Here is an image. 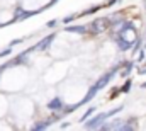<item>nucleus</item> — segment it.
<instances>
[{
	"instance_id": "obj_10",
	"label": "nucleus",
	"mask_w": 146,
	"mask_h": 131,
	"mask_svg": "<svg viewBox=\"0 0 146 131\" xmlns=\"http://www.w3.org/2000/svg\"><path fill=\"white\" fill-rule=\"evenodd\" d=\"M131 84H133V80H131V78H127V80L124 82V85L119 89V92H122V94H127V92L131 90Z\"/></svg>"
},
{
	"instance_id": "obj_6",
	"label": "nucleus",
	"mask_w": 146,
	"mask_h": 131,
	"mask_svg": "<svg viewBox=\"0 0 146 131\" xmlns=\"http://www.w3.org/2000/svg\"><path fill=\"white\" fill-rule=\"evenodd\" d=\"M63 106H65V104H63V100L58 97V96H56V97H53L49 102H48V109H49V111H61V109H63Z\"/></svg>"
},
{
	"instance_id": "obj_8",
	"label": "nucleus",
	"mask_w": 146,
	"mask_h": 131,
	"mask_svg": "<svg viewBox=\"0 0 146 131\" xmlns=\"http://www.w3.org/2000/svg\"><path fill=\"white\" fill-rule=\"evenodd\" d=\"M65 31L75 33V34H87L88 33V26H66Z\"/></svg>"
},
{
	"instance_id": "obj_1",
	"label": "nucleus",
	"mask_w": 146,
	"mask_h": 131,
	"mask_svg": "<svg viewBox=\"0 0 146 131\" xmlns=\"http://www.w3.org/2000/svg\"><path fill=\"white\" fill-rule=\"evenodd\" d=\"M119 70H121V65H115L114 68H110L107 73H104V75H102V77H100V78L95 82L97 89H99V90H102V89H104V87H106V85L110 82V80L115 77V73H119Z\"/></svg>"
},
{
	"instance_id": "obj_15",
	"label": "nucleus",
	"mask_w": 146,
	"mask_h": 131,
	"mask_svg": "<svg viewBox=\"0 0 146 131\" xmlns=\"http://www.w3.org/2000/svg\"><path fill=\"white\" fill-rule=\"evenodd\" d=\"M22 43H24V39H14V41H12V43H10L9 46L12 48V46H17V44H22Z\"/></svg>"
},
{
	"instance_id": "obj_9",
	"label": "nucleus",
	"mask_w": 146,
	"mask_h": 131,
	"mask_svg": "<svg viewBox=\"0 0 146 131\" xmlns=\"http://www.w3.org/2000/svg\"><path fill=\"white\" fill-rule=\"evenodd\" d=\"M133 68H134V61L124 63V65L121 66V70H119V72H121V77H124V78H126V77H129V73L133 72Z\"/></svg>"
},
{
	"instance_id": "obj_13",
	"label": "nucleus",
	"mask_w": 146,
	"mask_h": 131,
	"mask_svg": "<svg viewBox=\"0 0 146 131\" xmlns=\"http://www.w3.org/2000/svg\"><path fill=\"white\" fill-rule=\"evenodd\" d=\"M146 58V51L141 48V49H138V61H143Z\"/></svg>"
},
{
	"instance_id": "obj_2",
	"label": "nucleus",
	"mask_w": 146,
	"mask_h": 131,
	"mask_svg": "<svg viewBox=\"0 0 146 131\" xmlns=\"http://www.w3.org/2000/svg\"><path fill=\"white\" fill-rule=\"evenodd\" d=\"M110 26L109 22V17H100V19H97V21H94L90 26H88V33L92 34H99V33H104L107 27Z\"/></svg>"
},
{
	"instance_id": "obj_7",
	"label": "nucleus",
	"mask_w": 146,
	"mask_h": 131,
	"mask_svg": "<svg viewBox=\"0 0 146 131\" xmlns=\"http://www.w3.org/2000/svg\"><path fill=\"white\" fill-rule=\"evenodd\" d=\"M53 123H54V119H53V118H48V119H42L41 123L33 124V128H31V130H36V131H37V130H48V128H49Z\"/></svg>"
},
{
	"instance_id": "obj_19",
	"label": "nucleus",
	"mask_w": 146,
	"mask_h": 131,
	"mask_svg": "<svg viewBox=\"0 0 146 131\" xmlns=\"http://www.w3.org/2000/svg\"><path fill=\"white\" fill-rule=\"evenodd\" d=\"M56 2H58V0H51V2H49V5H54Z\"/></svg>"
},
{
	"instance_id": "obj_11",
	"label": "nucleus",
	"mask_w": 146,
	"mask_h": 131,
	"mask_svg": "<svg viewBox=\"0 0 146 131\" xmlns=\"http://www.w3.org/2000/svg\"><path fill=\"white\" fill-rule=\"evenodd\" d=\"M95 109H97V107H90V109H88V111H87V112H85V114H83V116H82V118H80V121H82V123H83V121H85V119H88V118H90V116H92V114H94V112H95Z\"/></svg>"
},
{
	"instance_id": "obj_16",
	"label": "nucleus",
	"mask_w": 146,
	"mask_h": 131,
	"mask_svg": "<svg viewBox=\"0 0 146 131\" xmlns=\"http://www.w3.org/2000/svg\"><path fill=\"white\" fill-rule=\"evenodd\" d=\"M56 24H58V21H56V19H53V21H49V22L46 24V27H51V29H53V27H54Z\"/></svg>"
},
{
	"instance_id": "obj_18",
	"label": "nucleus",
	"mask_w": 146,
	"mask_h": 131,
	"mask_svg": "<svg viewBox=\"0 0 146 131\" xmlns=\"http://www.w3.org/2000/svg\"><path fill=\"white\" fill-rule=\"evenodd\" d=\"M117 2H119V0H109V2H107V5H114V3H117Z\"/></svg>"
},
{
	"instance_id": "obj_20",
	"label": "nucleus",
	"mask_w": 146,
	"mask_h": 131,
	"mask_svg": "<svg viewBox=\"0 0 146 131\" xmlns=\"http://www.w3.org/2000/svg\"><path fill=\"white\" fill-rule=\"evenodd\" d=\"M145 48H146V36H145Z\"/></svg>"
},
{
	"instance_id": "obj_4",
	"label": "nucleus",
	"mask_w": 146,
	"mask_h": 131,
	"mask_svg": "<svg viewBox=\"0 0 146 131\" xmlns=\"http://www.w3.org/2000/svg\"><path fill=\"white\" fill-rule=\"evenodd\" d=\"M54 37H56V34H54V33L49 34V36H46V37H42L36 46H33V49H34V51H46V49L51 46V43H53V39H54Z\"/></svg>"
},
{
	"instance_id": "obj_3",
	"label": "nucleus",
	"mask_w": 146,
	"mask_h": 131,
	"mask_svg": "<svg viewBox=\"0 0 146 131\" xmlns=\"http://www.w3.org/2000/svg\"><path fill=\"white\" fill-rule=\"evenodd\" d=\"M107 119H109L107 112H100V114L94 116L92 119H85L83 123H85V128H87V130H97V128H100V124H102L104 121H107Z\"/></svg>"
},
{
	"instance_id": "obj_12",
	"label": "nucleus",
	"mask_w": 146,
	"mask_h": 131,
	"mask_svg": "<svg viewBox=\"0 0 146 131\" xmlns=\"http://www.w3.org/2000/svg\"><path fill=\"white\" fill-rule=\"evenodd\" d=\"M10 53H12V48H10V46H9V48H3V49L0 51V58H3V56H9Z\"/></svg>"
},
{
	"instance_id": "obj_14",
	"label": "nucleus",
	"mask_w": 146,
	"mask_h": 131,
	"mask_svg": "<svg viewBox=\"0 0 146 131\" xmlns=\"http://www.w3.org/2000/svg\"><path fill=\"white\" fill-rule=\"evenodd\" d=\"M75 19H76V15H66V17H65V19H63V24H70V22H73V21H75Z\"/></svg>"
},
{
	"instance_id": "obj_17",
	"label": "nucleus",
	"mask_w": 146,
	"mask_h": 131,
	"mask_svg": "<svg viewBox=\"0 0 146 131\" xmlns=\"http://www.w3.org/2000/svg\"><path fill=\"white\" fill-rule=\"evenodd\" d=\"M138 73H141V75H145V73H146V68H138Z\"/></svg>"
},
{
	"instance_id": "obj_5",
	"label": "nucleus",
	"mask_w": 146,
	"mask_h": 131,
	"mask_svg": "<svg viewBox=\"0 0 146 131\" xmlns=\"http://www.w3.org/2000/svg\"><path fill=\"white\" fill-rule=\"evenodd\" d=\"M133 43H134V39H126L122 34H117V36H115V44H117L119 51H127V49H131Z\"/></svg>"
},
{
	"instance_id": "obj_21",
	"label": "nucleus",
	"mask_w": 146,
	"mask_h": 131,
	"mask_svg": "<svg viewBox=\"0 0 146 131\" xmlns=\"http://www.w3.org/2000/svg\"><path fill=\"white\" fill-rule=\"evenodd\" d=\"M143 87H146V82H145V84H143Z\"/></svg>"
}]
</instances>
